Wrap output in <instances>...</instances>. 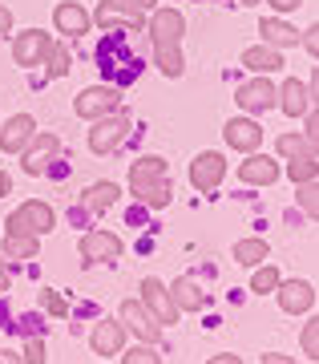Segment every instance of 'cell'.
Masks as SVG:
<instances>
[{"label":"cell","mask_w":319,"mask_h":364,"mask_svg":"<svg viewBox=\"0 0 319 364\" xmlns=\"http://www.w3.org/2000/svg\"><path fill=\"white\" fill-rule=\"evenodd\" d=\"M138 33L134 28H102V45H97V69L105 73V81L121 90L134 85L141 73V57H138Z\"/></svg>","instance_id":"obj_1"},{"label":"cell","mask_w":319,"mask_h":364,"mask_svg":"<svg viewBox=\"0 0 319 364\" xmlns=\"http://www.w3.org/2000/svg\"><path fill=\"white\" fill-rule=\"evenodd\" d=\"M53 227H57V215H53L49 203H21V207L4 219V231L9 235H33V239H40V235H49Z\"/></svg>","instance_id":"obj_2"},{"label":"cell","mask_w":319,"mask_h":364,"mask_svg":"<svg viewBox=\"0 0 319 364\" xmlns=\"http://www.w3.org/2000/svg\"><path fill=\"white\" fill-rule=\"evenodd\" d=\"M129 130H134V117L121 114V109H114V114H105V117H93L90 150L93 154H109V150H117L129 138Z\"/></svg>","instance_id":"obj_3"},{"label":"cell","mask_w":319,"mask_h":364,"mask_svg":"<svg viewBox=\"0 0 319 364\" xmlns=\"http://www.w3.org/2000/svg\"><path fill=\"white\" fill-rule=\"evenodd\" d=\"M146 33H150L153 49L182 45V33H186V16H182L178 9H153V16L146 21Z\"/></svg>","instance_id":"obj_4"},{"label":"cell","mask_w":319,"mask_h":364,"mask_svg":"<svg viewBox=\"0 0 319 364\" xmlns=\"http://www.w3.org/2000/svg\"><path fill=\"white\" fill-rule=\"evenodd\" d=\"M141 304H146V312L158 320L162 328L178 324V308H174V299H170V287L162 279H141Z\"/></svg>","instance_id":"obj_5"},{"label":"cell","mask_w":319,"mask_h":364,"mask_svg":"<svg viewBox=\"0 0 319 364\" xmlns=\"http://www.w3.org/2000/svg\"><path fill=\"white\" fill-rule=\"evenodd\" d=\"M49 49H53L49 33H40V28H25V33H16V41H13V61H16V65H25V69L45 65Z\"/></svg>","instance_id":"obj_6"},{"label":"cell","mask_w":319,"mask_h":364,"mask_svg":"<svg viewBox=\"0 0 319 364\" xmlns=\"http://www.w3.org/2000/svg\"><path fill=\"white\" fill-rule=\"evenodd\" d=\"M117 105H121V97H117L114 85H90V90H81V97L73 102V109H77V117L93 122V117L114 114Z\"/></svg>","instance_id":"obj_7"},{"label":"cell","mask_w":319,"mask_h":364,"mask_svg":"<svg viewBox=\"0 0 319 364\" xmlns=\"http://www.w3.org/2000/svg\"><path fill=\"white\" fill-rule=\"evenodd\" d=\"M117 320H121V328H129L138 340H146V344H158V340H162V324L146 312V304H141V299H126Z\"/></svg>","instance_id":"obj_8"},{"label":"cell","mask_w":319,"mask_h":364,"mask_svg":"<svg viewBox=\"0 0 319 364\" xmlns=\"http://www.w3.org/2000/svg\"><path fill=\"white\" fill-rule=\"evenodd\" d=\"M275 97H279V90H275L267 77L243 81V85H239V93H234V102L243 105L247 114H267V109H275Z\"/></svg>","instance_id":"obj_9"},{"label":"cell","mask_w":319,"mask_h":364,"mask_svg":"<svg viewBox=\"0 0 319 364\" xmlns=\"http://www.w3.org/2000/svg\"><path fill=\"white\" fill-rule=\"evenodd\" d=\"M222 178H227V158L218 154V150H202V154L190 162V182H194V191H215Z\"/></svg>","instance_id":"obj_10"},{"label":"cell","mask_w":319,"mask_h":364,"mask_svg":"<svg viewBox=\"0 0 319 364\" xmlns=\"http://www.w3.org/2000/svg\"><path fill=\"white\" fill-rule=\"evenodd\" d=\"M77 251H81L85 263H109V259L121 255V239H117L114 231H90V235H81Z\"/></svg>","instance_id":"obj_11"},{"label":"cell","mask_w":319,"mask_h":364,"mask_svg":"<svg viewBox=\"0 0 319 364\" xmlns=\"http://www.w3.org/2000/svg\"><path fill=\"white\" fill-rule=\"evenodd\" d=\"M93 21H97L102 28H134V33L146 28V13H134V9L121 4V0H102L97 13H93Z\"/></svg>","instance_id":"obj_12"},{"label":"cell","mask_w":319,"mask_h":364,"mask_svg":"<svg viewBox=\"0 0 319 364\" xmlns=\"http://www.w3.org/2000/svg\"><path fill=\"white\" fill-rule=\"evenodd\" d=\"M61 154V142H57V134H33V142L25 146V174H45L49 162Z\"/></svg>","instance_id":"obj_13"},{"label":"cell","mask_w":319,"mask_h":364,"mask_svg":"<svg viewBox=\"0 0 319 364\" xmlns=\"http://www.w3.org/2000/svg\"><path fill=\"white\" fill-rule=\"evenodd\" d=\"M222 138L230 142V150H243V154H251V150H259V146H263V126H259V122H251V117H230L227 126H222Z\"/></svg>","instance_id":"obj_14"},{"label":"cell","mask_w":319,"mask_h":364,"mask_svg":"<svg viewBox=\"0 0 319 364\" xmlns=\"http://www.w3.org/2000/svg\"><path fill=\"white\" fill-rule=\"evenodd\" d=\"M311 97H315V85L311 81H283L279 97H275V105H279L287 117H303L307 109H311Z\"/></svg>","instance_id":"obj_15"},{"label":"cell","mask_w":319,"mask_h":364,"mask_svg":"<svg viewBox=\"0 0 319 364\" xmlns=\"http://www.w3.org/2000/svg\"><path fill=\"white\" fill-rule=\"evenodd\" d=\"M275 296H279V308H283V312L299 316V312H311V304H315V287L307 284V279H287V284L279 279Z\"/></svg>","instance_id":"obj_16"},{"label":"cell","mask_w":319,"mask_h":364,"mask_svg":"<svg viewBox=\"0 0 319 364\" xmlns=\"http://www.w3.org/2000/svg\"><path fill=\"white\" fill-rule=\"evenodd\" d=\"M33 134H37V117L33 114H13L4 122V130H0V146H4V154H16V150H25L33 142Z\"/></svg>","instance_id":"obj_17"},{"label":"cell","mask_w":319,"mask_h":364,"mask_svg":"<svg viewBox=\"0 0 319 364\" xmlns=\"http://www.w3.org/2000/svg\"><path fill=\"white\" fill-rule=\"evenodd\" d=\"M239 178L251 182V186H271V182L279 178V162L267 154H259V150H251L247 162H239Z\"/></svg>","instance_id":"obj_18"},{"label":"cell","mask_w":319,"mask_h":364,"mask_svg":"<svg viewBox=\"0 0 319 364\" xmlns=\"http://www.w3.org/2000/svg\"><path fill=\"white\" fill-rule=\"evenodd\" d=\"M90 344L97 356H117V352L126 348V328H121V320H102L90 332Z\"/></svg>","instance_id":"obj_19"},{"label":"cell","mask_w":319,"mask_h":364,"mask_svg":"<svg viewBox=\"0 0 319 364\" xmlns=\"http://www.w3.org/2000/svg\"><path fill=\"white\" fill-rule=\"evenodd\" d=\"M170 299H174L178 312H202L206 308L202 287H198V279H190V275H178V279L170 284Z\"/></svg>","instance_id":"obj_20"},{"label":"cell","mask_w":319,"mask_h":364,"mask_svg":"<svg viewBox=\"0 0 319 364\" xmlns=\"http://www.w3.org/2000/svg\"><path fill=\"white\" fill-rule=\"evenodd\" d=\"M53 25H57V33L81 37V33H90V13H85L81 4H73V0H65V4L53 9Z\"/></svg>","instance_id":"obj_21"},{"label":"cell","mask_w":319,"mask_h":364,"mask_svg":"<svg viewBox=\"0 0 319 364\" xmlns=\"http://www.w3.org/2000/svg\"><path fill=\"white\" fill-rule=\"evenodd\" d=\"M259 33H263V45H271V49H291V45H299V28L287 25L283 16H267L259 25Z\"/></svg>","instance_id":"obj_22"},{"label":"cell","mask_w":319,"mask_h":364,"mask_svg":"<svg viewBox=\"0 0 319 364\" xmlns=\"http://www.w3.org/2000/svg\"><path fill=\"white\" fill-rule=\"evenodd\" d=\"M158 178H170V162L158 154H146L129 166V191L134 186H146V182H158Z\"/></svg>","instance_id":"obj_23"},{"label":"cell","mask_w":319,"mask_h":364,"mask_svg":"<svg viewBox=\"0 0 319 364\" xmlns=\"http://www.w3.org/2000/svg\"><path fill=\"white\" fill-rule=\"evenodd\" d=\"M243 65L251 69V73H259V77H267V73L283 69V57H279V49H271V45H251V49L243 53Z\"/></svg>","instance_id":"obj_24"},{"label":"cell","mask_w":319,"mask_h":364,"mask_svg":"<svg viewBox=\"0 0 319 364\" xmlns=\"http://www.w3.org/2000/svg\"><path fill=\"white\" fill-rule=\"evenodd\" d=\"M170 198H174V186H170V178L146 182V186H134V203H141V207L162 210V207H170Z\"/></svg>","instance_id":"obj_25"},{"label":"cell","mask_w":319,"mask_h":364,"mask_svg":"<svg viewBox=\"0 0 319 364\" xmlns=\"http://www.w3.org/2000/svg\"><path fill=\"white\" fill-rule=\"evenodd\" d=\"M267 255H271L267 239H239V243L230 247V259L243 263V267H259V263H267Z\"/></svg>","instance_id":"obj_26"},{"label":"cell","mask_w":319,"mask_h":364,"mask_svg":"<svg viewBox=\"0 0 319 364\" xmlns=\"http://www.w3.org/2000/svg\"><path fill=\"white\" fill-rule=\"evenodd\" d=\"M117 195H121V191H117L114 182H97V186L85 191V207H90L93 215H102V210H109L117 203Z\"/></svg>","instance_id":"obj_27"},{"label":"cell","mask_w":319,"mask_h":364,"mask_svg":"<svg viewBox=\"0 0 319 364\" xmlns=\"http://www.w3.org/2000/svg\"><path fill=\"white\" fill-rule=\"evenodd\" d=\"M4 259H37V239L4 231Z\"/></svg>","instance_id":"obj_28"},{"label":"cell","mask_w":319,"mask_h":364,"mask_svg":"<svg viewBox=\"0 0 319 364\" xmlns=\"http://www.w3.org/2000/svg\"><path fill=\"white\" fill-rule=\"evenodd\" d=\"M153 65L162 69L166 77H182V73H186V61H182V49H178V45H166V49H153Z\"/></svg>","instance_id":"obj_29"},{"label":"cell","mask_w":319,"mask_h":364,"mask_svg":"<svg viewBox=\"0 0 319 364\" xmlns=\"http://www.w3.org/2000/svg\"><path fill=\"white\" fill-rule=\"evenodd\" d=\"M279 154L283 158H303V154H315V146H311V138L307 134H279Z\"/></svg>","instance_id":"obj_30"},{"label":"cell","mask_w":319,"mask_h":364,"mask_svg":"<svg viewBox=\"0 0 319 364\" xmlns=\"http://www.w3.org/2000/svg\"><path fill=\"white\" fill-rule=\"evenodd\" d=\"M287 174H291V182H315L319 166H315V154H303V158H287Z\"/></svg>","instance_id":"obj_31"},{"label":"cell","mask_w":319,"mask_h":364,"mask_svg":"<svg viewBox=\"0 0 319 364\" xmlns=\"http://www.w3.org/2000/svg\"><path fill=\"white\" fill-rule=\"evenodd\" d=\"M45 73H49V77H65V73H69V69H73V57H69V45H53L49 49V57H45Z\"/></svg>","instance_id":"obj_32"},{"label":"cell","mask_w":319,"mask_h":364,"mask_svg":"<svg viewBox=\"0 0 319 364\" xmlns=\"http://www.w3.org/2000/svg\"><path fill=\"white\" fill-rule=\"evenodd\" d=\"M279 279H283V275L275 272L271 263H259L255 279H251V291H259V296H267V291H275V287H279Z\"/></svg>","instance_id":"obj_33"},{"label":"cell","mask_w":319,"mask_h":364,"mask_svg":"<svg viewBox=\"0 0 319 364\" xmlns=\"http://www.w3.org/2000/svg\"><path fill=\"white\" fill-rule=\"evenodd\" d=\"M121 364H162V356H158L153 344H138V348H129L126 356H121Z\"/></svg>","instance_id":"obj_34"},{"label":"cell","mask_w":319,"mask_h":364,"mask_svg":"<svg viewBox=\"0 0 319 364\" xmlns=\"http://www.w3.org/2000/svg\"><path fill=\"white\" fill-rule=\"evenodd\" d=\"M40 304H45V308H49V316H57V320H61V316H69V299H65L61 291H53V287H45V291H40Z\"/></svg>","instance_id":"obj_35"},{"label":"cell","mask_w":319,"mask_h":364,"mask_svg":"<svg viewBox=\"0 0 319 364\" xmlns=\"http://www.w3.org/2000/svg\"><path fill=\"white\" fill-rule=\"evenodd\" d=\"M21 360H25V364H45V340H37V336L28 340V344H25V356H21Z\"/></svg>","instance_id":"obj_36"},{"label":"cell","mask_w":319,"mask_h":364,"mask_svg":"<svg viewBox=\"0 0 319 364\" xmlns=\"http://www.w3.org/2000/svg\"><path fill=\"white\" fill-rule=\"evenodd\" d=\"M299 203H303L307 215H315V207H319V198H315V182H303V186H299Z\"/></svg>","instance_id":"obj_37"},{"label":"cell","mask_w":319,"mask_h":364,"mask_svg":"<svg viewBox=\"0 0 319 364\" xmlns=\"http://www.w3.org/2000/svg\"><path fill=\"white\" fill-rule=\"evenodd\" d=\"M315 332H319V324L311 320V324L303 328V356H311V360H315Z\"/></svg>","instance_id":"obj_38"},{"label":"cell","mask_w":319,"mask_h":364,"mask_svg":"<svg viewBox=\"0 0 319 364\" xmlns=\"http://www.w3.org/2000/svg\"><path fill=\"white\" fill-rule=\"evenodd\" d=\"M267 4L275 9V13H295V9H299L303 0H267Z\"/></svg>","instance_id":"obj_39"},{"label":"cell","mask_w":319,"mask_h":364,"mask_svg":"<svg viewBox=\"0 0 319 364\" xmlns=\"http://www.w3.org/2000/svg\"><path fill=\"white\" fill-rule=\"evenodd\" d=\"M315 33H319V28H307V33H299V41L307 45V53H315V49H319V37H315Z\"/></svg>","instance_id":"obj_40"},{"label":"cell","mask_w":319,"mask_h":364,"mask_svg":"<svg viewBox=\"0 0 319 364\" xmlns=\"http://www.w3.org/2000/svg\"><path fill=\"white\" fill-rule=\"evenodd\" d=\"M126 9H134V13H153V0H121Z\"/></svg>","instance_id":"obj_41"},{"label":"cell","mask_w":319,"mask_h":364,"mask_svg":"<svg viewBox=\"0 0 319 364\" xmlns=\"http://www.w3.org/2000/svg\"><path fill=\"white\" fill-rule=\"evenodd\" d=\"M9 28H13V9H4V4H0V37H4Z\"/></svg>","instance_id":"obj_42"},{"label":"cell","mask_w":319,"mask_h":364,"mask_svg":"<svg viewBox=\"0 0 319 364\" xmlns=\"http://www.w3.org/2000/svg\"><path fill=\"white\" fill-rule=\"evenodd\" d=\"M263 364H295V360H291V356H283V352H267Z\"/></svg>","instance_id":"obj_43"},{"label":"cell","mask_w":319,"mask_h":364,"mask_svg":"<svg viewBox=\"0 0 319 364\" xmlns=\"http://www.w3.org/2000/svg\"><path fill=\"white\" fill-rule=\"evenodd\" d=\"M0 364H25V360H21L13 348H0Z\"/></svg>","instance_id":"obj_44"},{"label":"cell","mask_w":319,"mask_h":364,"mask_svg":"<svg viewBox=\"0 0 319 364\" xmlns=\"http://www.w3.org/2000/svg\"><path fill=\"white\" fill-rule=\"evenodd\" d=\"M206 364H243V360H239V356H230V352H222V356H210Z\"/></svg>","instance_id":"obj_45"},{"label":"cell","mask_w":319,"mask_h":364,"mask_svg":"<svg viewBox=\"0 0 319 364\" xmlns=\"http://www.w3.org/2000/svg\"><path fill=\"white\" fill-rule=\"evenodd\" d=\"M9 287H13V275L4 272V259H0V291H9Z\"/></svg>","instance_id":"obj_46"},{"label":"cell","mask_w":319,"mask_h":364,"mask_svg":"<svg viewBox=\"0 0 319 364\" xmlns=\"http://www.w3.org/2000/svg\"><path fill=\"white\" fill-rule=\"evenodd\" d=\"M9 191H13V178H9V174H4V170H0V198L9 195Z\"/></svg>","instance_id":"obj_47"},{"label":"cell","mask_w":319,"mask_h":364,"mask_svg":"<svg viewBox=\"0 0 319 364\" xmlns=\"http://www.w3.org/2000/svg\"><path fill=\"white\" fill-rule=\"evenodd\" d=\"M239 4H259V0H239Z\"/></svg>","instance_id":"obj_48"}]
</instances>
